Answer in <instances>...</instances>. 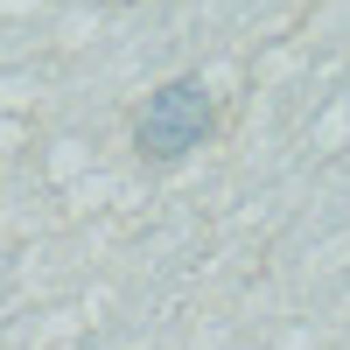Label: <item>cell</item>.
I'll list each match as a JSON object with an SVG mask.
<instances>
[{
  "label": "cell",
  "instance_id": "cell-2",
  "mask_svg": "<svg viewBox=\"0 0 350 350\" xmlns=\"http://www.w3.org/2000/svg\"><path fill=\"white\" fill-rule=\"evenodd\" d=\"M112 8H126V0H112Z\"/></svg>",
  "mask_w": 350,
  "mask_h": 350
},
{
  "label": "cell",
  "instance_id": "cell-1",
  "mask_svg": "<svg viewBox=\"0 0 350 350\" xmlns=\"http://www.w3.org/2000/svg\"><path fill=\"white\" fill-rule=\"evenodd\" d=\"M211 133H217V98H211L203 77H168L161 92L133 112V154L148 161V168L189 161Z\"/></svg>",
  "mask_w": 350,
  "mask_h": 350
}]
</instances>
